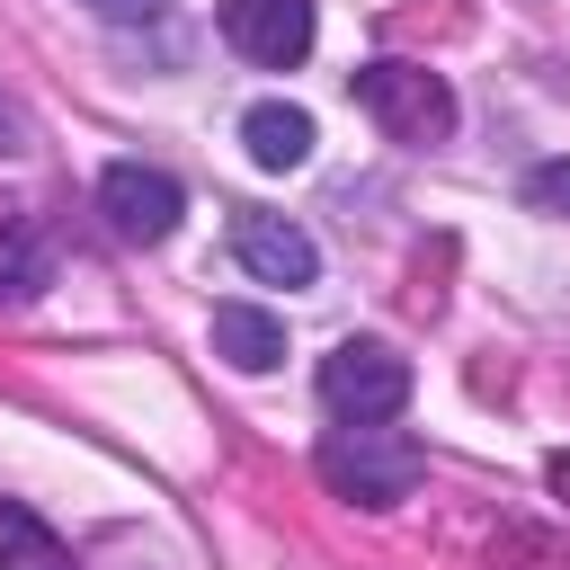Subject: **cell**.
<instances>
[{
	"instance_id": "cell-1",
	"label": "cell",
	"mask_w": 570,
	"mask_h": 570,
	"mask_svg": "<svg viewBox=\"0 0 570 570\" xmlns=\"http://www.w3.org/2000/svg\"><path fill=\"white\" fill-rule=\"evenodd\" d=\"M312 472H321L330 499H347V508H401V499L428 481V445L401 436L392 419H383V428H330L321 454H312Z\"/></svg>"
},
{
	"instance_id": "cell-2",
	"label": "cell",
	"mask_w": 570,
	"mask_h": 570,
	"mask_svg": "<svg viewBox=\"0 0 570 570\" xmlns=\"http://www.w3.org/2000/svg\"><path fill=\"white\" fill-rule=\"evenodd\" d=\"M321 410L338 428H383L410 410V356L383 347V338H338L321 356Z\"/></svg>"
},
{
	"instance_id": "cell-3",
	"label": "cell",
	"mask_w": 570,
	"mask_h": 570,
	"mask_svg": "<svg viewBox=\"0 0 570 570\" xmlns=\"http://www.w3.org/2000/svg\"><path fill=\"white\" fill-rule=\"evenodd\" d=\"M347 89H356V107H365L392 142H445V134H454V89H445L428 62L383 53V62H365Z\"/></svg>"
},
{
	"instance_id": "cell-4",
	"label": "cell",
	"mask_w": 570,
	"mask_h": 570,
	"mask_svg": "<svg viewBox=\"0 0 570 570\" xmlns=\"http://www.w3.org/2000/svg\"><path fill=\"white\" fill-rule=\"evenodd\" d=\"M98 205H107V223L125 232V240H169L178 232V214H187V196H178V178L169 169H151V160H107V178H98Z\"/></svg>"
},
{
	"instance_id": "cell-5",
	"label": "cell",
	"mask_w": 570,
	"mask_h": 570,
	"mask_svg": "<svg viewBox=\"0 0 570 570\" xmlns=\"http://www.w3.org/2000/svg\"><path fill=\"white\" fill-rule=\"evenodd\" d=\"M223 45L258 71H294L312 53V0H223Z\"/></svg>"
},
{
	"instance_id": "cell-6",
	"label": "cell",
	"mask_w": 570,
	"mask_h": 570,
	"mask_svg": "<svg viewBox=\"0 0 570 570\" xmlns=\"http://www.w3.org/2000/svg\"><path fill=\"white\" fill-rule=\"evenodd\" d=\"M232 258L258 276V285H312L321 276V249H312V232L303 223H285V214H232Z\"/></svg>"
},
{
	"instance_id": "cell-7",
	"label": "cell",
	"mask_w": 570,
	"mask_h": 570,
	"mask_svg": "<svg viewBox=\"0 0 570 570\" xmlns=\"http://www.w3.org/2000/svg\"><path fill=\"white\" fill-rule=\"evenodd\" d=\"M214 356L232 374H267V365H285V321L267 303H214Z\"/></svg>"
},
{
	"instance_id": "cell-8",
	"label": "cell",
	"mask_w": 570,
	"mask_h": 570,
	"mask_svg": "<svg viewBox=\"0 0 570 570\" xmlns=\"http://www.w3.org/2000/svg\"><path fill=\"white\" fill-rule=\"evenodd\" d=\"M53 285V240L36 232V214H18V205H0V312H18V303H36Z\"/></svg>"
},
{
	"instance_id": "cell-9",
	"label": "cell",
	"mask_w": 570,
	"mask_h": 570,
	"mask_svg": "<svg viewBox=\"0 0 570 570\" xmlns=\"http://www.w3.org/2000/svg\"><path fill=\"white\" fill-rule=\"evenodd\" d=\"M240 142H249L258 169H303V160H312V116L285 107V98H258V107L240 116Z\"/></svg>"
},
{
	"instance_id": "cell-10",
	"label": "cell",
	"mask_w": 570,
	"mask_h": 570,
	"mask_svg": "<svg viewBox=\"0 0 570 570\" xmlns=\"http://www.w3.org/2000/svg\"><path fill=\"white\" fill-rule=\"evenodd\" d=\"M0 570H80V561L27 499H0Z\"/></svg>"
},
{
	"instance_id": "cell-11",
	"label": "cell",
	"mask_w": 570,
	"mask_h": 570,
	"mask_svg": "<svg viewBox=\"0 0 570 570\" xmlns=\"http://www.w3.org/2000/svg\"><path fill=\"white\" fill-rule=\"evenodd\" d=\"M490 570H570V543H561V534H543V525H499Z\"/></svg>"
},
{
	"instance_id": "cell-12",
	"label": "cell",
	"mask_w": 570,
	"mask_h": 570,
	"mask_svg": "<svg viewBox=\"0 0 570 570\" xmlns=\"http://www.w3.org/2000/svg\"><path fill=\"white\" fill-rule=\"evenodd\" d=\"M525 205H543V214H570V160H543V169H525Z\"/></svg>"
},
{
	"instance_id": "cell-13",
	"label": "cell",
	"mask_w": 570,
	"mask_h": 570,
	"mask_svg": "<svg viewBox=\"0 0 570 570\" xmlns=\"http://www.w3.org/2000/svg\"><path fill=\"white\" fill-rule=\"evenodd\" d=\"M18 151H36V116L0 89V160H18Z\"/></svg>"
},
{
	"instance_id": "cell-14",
	"label": "cell",
	"mask_w": 570,
	"mask_h": 570,
	"mask_svg": "<svg viewBox=\"0 0 570 570\" xmlns=\"http://www.w3.org/2000/svg\"><path fill=\"white\" fill-rule=\"evenodd\" d=\"M80 9H98L107 27H134V18H160L169 0H80Z\"/></svg>"
},
{
	"instance_id": "cell-15",
	"label": "cell",
	"mask_w": 570,
	"mask_h": 570,
	"mask_svg": "<svg viewBox=\"0 0 570 570\" xmlns=\"http://www.w3.org/2000/svg\"><path fill=\"white\" fill-rule=\"evenodd\" d=\"M543 481H552V499L570 508V454H543Z\"/></svg>"
}]
</instances>
